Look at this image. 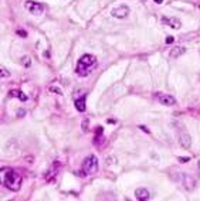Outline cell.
Masks as SVG:
<instances>
[{"mask_svg": "<svg viewBox=\"0 0 200 201\" xmlns=\"http://www.w3.org/2000/svg\"><path fill=\"white\" fill-rule=\"evenodd\" d=\"M97 65V58L91 54H85L79 58L77 64V74L79 77H87L91 74V70Z\"/></svg>", "mask_w": 200, "mask_h": 201, "instance_id": "6da1fadb", "label": "cell"}, {"mask_svg": "<svg viewBox=\"0 0 200 201\" xmlns=\"http://www.w3.org/2000/svg\"><path fill=\"white\" fill-rule=\"evenodd\" d=\"M3 183H4V186H6L9 190L17 191V190H20V187H22V177H20L16 171L7 170V171L4 173Z\"/></svg>", "mask_w": 200, "mask_h": 201, "instance_id": "7a4b0ae2", "label": "cell"}, {"mask_svg": "<svg viewBox=\"0 0 200 201\" xmlns=\"http://www.w3.org/2000/svg\"><path fill=\"white\" fill-rule=\"evenodd\" d=\"M82 171L85 174H94L98 171V159L95 156H88L82 161Z\"/></svg>", "mask_w": 200, "mask_h": 201, "instance_id": "3957f363", "label": "cell"}, {"mask_svg": "<svg viewBox=\"0 0 200 201\" xmlns=\"http://www.w3.org/2000/svg\"><path fill=\"white\" fill-rule=\"evenodd\" d=\"M24 9L29 11L30 14H33V16H40L44 11L43 4L41 3H37V1H33V0H27L24 3Z\"/></svg>", "mask_w": 200, "mask_h": 201, "instance_id": "277c9868", "label": "cell"}, {"mask_svg": "<svg viewBox=\"0 0 200 201\" xmlns=\"http://www.w3.org/2000/svg\"><path fill=\"white\" fill-rule=\"evenodd\" d=\"M179 177H180V183H182V186L185 187V190L193 191L194 188H196V184H197V183H196V180H194L192 176L185 174V173H180Z\"/></svg>", "mask_w": 200, "mask_h": 201, "instance_id": "5b68a950", "label": "cell"}, {"mask_svg": "<svg viewBox=\"0 0 200 201\" xmlns=\"http://www.w3.org/2000/svg\"><path fill=\"white\" fill-rule=\"evenodd\" d=\"M129 7L128 6H118V7H115L114 10L111 11L112 17H115V19H126L128 16H129Z\"/></svg>", "mask_w": 200, "mask_h": 201, "instance_id": "8992f818", "label": "cell"}, {"mask_svg": "<svg viewBox=\"0 0 200 201\" xmlns=\"http://www.w3.org/2000/svg\"><path fill=\"white\" fill-rule=\"evenodd\" d=\"M157 101H159L162 105H165V106H173L175 104H176V99H175L172 95H166V94L159 95V96H157Z\"/></svg>", "mask_w": 200, "mask_h": 201, "instance_id": "52a82bcc", "label": "cell"}, {"mask_svg": "<svg viewBox=\"0 0 200 201\" xmlns=\"http://www.w3.org/2000/svg\"><path fill=\"white\" fill-rule=\"evenodd\" d=\"M135 197H136V200H139V201H148L151 198V193L146 190V188L141 187V188H136Z\"/></svg>", "mask_w": 200, "mask_h": 201, "instance_id": "ba28073f", "label": "cell"}, {"mask_svg": "<svg viewBox=\"0 0 200 201\" xmlns=\"http://www.w3.org/2000/svg\"><path fill=\"white\" fill-rule=\"evenodd\" d=\"M162 21H163V23H166L170 29H175V30H179V29L182 27V23H180V20L176 19V17H169V19H167V17H163Z\"/></svg>", "mask_w": 200, "mask_h": 201, "instance_id": "9c48e42d", "label": "cell"}, {"mask_svg": "<svg viewBox=\"0 0 200 201\" xmlns=\"http://www.w3.org/2000/svg\"><path fill=\"white\" fill-rule=\"evenodd\" d=\"M179 143H180V146L183 149H189L192 146V138H190L189 133H180V136H179Z\"/></svg>", "mask_w": 200, "mask_h": 201, "instance_id": "30bf717a", "label": "cell"}, {"mask_svg": "<svg viewBox=\"0 0 200 201\" xmlns=\"http://www.w3.org/2000/svg\"><path fill=\"white\" fill-rule=\"evenodd\" d=\"M185 53H186V48L182 47V45H179V47H175V48L170 51V57H173V58H179L180 55H183Z\"/></svg>", "mask_w": 200, "mask_h": 201, "instance_id": "8fae6325", "label": "cell"}, {"mask_svg": "<svg viewBox=\"0 0 200 201\" xmlns=\"http://www.w3.org/2000/svg\"><path fill=\"white\" fill-rule=\"evenodd\" d=\"M10 96H16V98H19L20 101H23V102H26L29 98H27V95L26 94H23L22 91H19V89H14V91H10Z\"/></svg>", "mask_w": 200, "mask_h": 201, "instance_id": "7c38bea8", "label": "cell"}, {"mask_svg": "<svg viewBox=\"0 0 200 201\" xmlns=\"http://www.w3.org/2000/svg\"><path fill=\"white\" fill-rule=\"evenodd\" d=\"M75 108L79 112H84L85 111V98H79V99H75Z\"/></svg>", "mask_w": 200, "mask_h": 201, "instance_id": "4fadbf2b", "label": "cell"}, {"mask_svg": "<svg viewBox=\"0 0 200 201\" xmlns=\"http://www.w3.org/2000/svg\"><path fill=\"white\" fill-rule=\"evenodd\" d=\"M22 65H24V67H30V65H31V58H30L29 55H23L22 57Z\"/></svg>", "mask_w": 200, "mask_h": 201, "instance_id": "5bb4252c", "label": "cell"}, {"mask_svg": "<svg viewBox=\"0 0 200 201\" xmlns=\"http://www.w3.org/2000/svg\"><path fill=\"white\" fill-rule=\"evenodd\" d=\"M56 169H57V164H54V167L50 170V171H47V176H45V179L47 180H53V177L56 176Z\"/></svg>", "mask_w": 200, "mask_h": 201, "instance_id": "9a60e30c", "label": "cell"}, {"mask_svg": "<svg viewBox=\"0 0 200 201\" xmlns=\"http://www.w3.org/2000/svg\"><path fill=\"white\" fill-rule=\"evenodd\" d=\"M48 91H50V92H54L57 95H63V89H61V88H57V86H50Z\"/></svg>", "mask_w": 200, "mask_h": 201, "instance_id": "2e32d148", "label": "cell"}, {"mask_svg": "<svg viewBox=\"0 0 200 201\" xmlns=\"http://www.w3.org/2000/svg\"><path fill=\"white\" fill-rule=\"evenodd\" d=\"M0 77H1V78H7V77H10V72H9L6 68L1 67V68H0Z\"/></svg>", "mask_w": 200, "mask_h": 201, "instance_id": "e0dca14e", "label": "cell"}, {"mask_svg": "<svg viewBox=\"0 0 200 201\" xmlns=\"http://www.w3.org/2000/svg\"><path fill=\"white\" fill-rule=\"evenodd\" d=\"M17 35H20V37H23V38H26V37H27V33L24 31V30H17Z\"/></svg>", "mask_w": 200, "mask_h": 201, "instance_id": "ac0fdd59", "label": "cell"}, {"mask_svg": "<svg viewBox=\"0 0 200 201\" xmlns=\"http://www.w3.org/2000/svg\"><path fill=\"white\" fill-rule=\"evenodd\" d=\"M189 160H190V157H179V161L180 163H187Z\"/></svg>", "mask_w": 200, "mask_h": 201, "instance_id": "d6986e66", "label": "cell"}, {"mask_svg": "<svg viewBox=\"0 0 200 201\" xmlns=\"http://www.w3.org/2000/svg\"><path fill=\"white\" fill-rule=\"evenodd\" d=\"M173 41H175V37H170V35H169L166 38V44H172Z\"/></svg>", "mask_w": 200, "mask_h": 201, "instance_id": "ffe728a7", "label": "cell"}, {"mask_svg": "<svg viewBox=\"0 0 200 201\" xmlns=\"http://www.w3.org/2000/svg\"><path fill=\"white\" fill-rule=\"evenodd\" d=\"M153 1H155V3H157V4H162V3H163V0H153Z\"/></svg>", "mask_w": 200, "mask_h": 201, "instance_id": "44dd1931", "label": "cell"}, {"mask_svg": "<svg viewBox=\"0 0 200 201\" xmlns=\"http://www.w3.org/2000/svg\"><path fill=\"white\" fill-rule=\"evenodd\" d=\"M197 167H199V170H200V160H199V163H197Z\"/></svg>", "mask_w": 200, "mask_h": 201, "instance_id": "7402d4cb", "label": "cell"}]
</instances>
